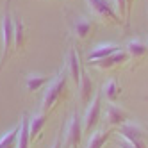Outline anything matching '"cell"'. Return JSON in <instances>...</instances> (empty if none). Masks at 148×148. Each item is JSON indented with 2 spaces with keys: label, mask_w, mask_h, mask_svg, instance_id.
Here are the masks:
<instances>
[{
  "label": "cell",
  "mask_w": 148,
  "mask_h": 148,
  "mask_svg": "<svg viewBox=\"0 0 148 148\" xmlns=\"http://www.w3.org/2000/svg\"><path fill=\"white\" fill-rule=\"evenodd\" d=\"M68 79H70V73H68V68L64 66L48 82V88L43 95V100H41V112L48 114V111L54 109V105L57 102L68 97Z\"/></svg>",
  "instance_id": "1"
},
{
  "label": "cell",
  "mask_w": 148,
  "mask_h": 148,
  "mask_svg": "<svg viewBox=\"0 0 148 148\" xmlns=\"http://www.w3.org/2000/svg\"><path fill=\"white\" fill-rule=\"evenodd\" d=\"M13 48H14V20H13L11 13H9V9H5L4 18H2V56H0V70L7 62Z\"/></svg>",
  "instance_id": "2"
},
{
  "label": "cell",
  "mask_w": 148,
  "mask_h": 148,
  "mask_svg": "<svg viewBox=\"0 0 148 148\" xmlns=\"http://www.w3.org/2000/svg\"><path fill=\"white\" fill-rule=\"evenodd\" d=\"M91 13L97 16L98 20H103V22H111L114 25H120L123 23V20L118 16V13H116L114 5L109 2V0H86Z\"/></svg>",
  "instance_id": "3"
},
{
  "label": "cell",
  "mask_w": 148,
  "mask_h": 148,
  "mask_svg": "<svg viewBox=\"0 0 148 148\" xmlns=\"http://www.w3.org/2000/svg\"><path fill=\"white\" fill-rule=\"evenodd\" d=\"M100 114H102V91H97V95L93 97L89 102L86 114L82 118V127H84V134H91L95 130V127L100 121Z\"/></svg>",
  "instance_id": "4"
},
{
  "label": "cell",
  "mask_w": 148,
  "mask_h": 148,
  "mask_svg": "<svg viewBox=\"0 0 148 148\" xmlns=\"http://www.w3.org/2000/svg\"><path fill=\"white\" fill-rule=\"evenodd\" d=\"M118 134L123 137V141L130 143L134 148H148L146 134L143 127H139L137 123H123L121 127H118Z\"/></svg>",
  "instance_id": "5"
},
{
  "label": "cell",
  "mask_w": 148,
  "mask_h": 148,
  "mask_svg": "<svg viewBox=\"0 0 148 148\" xmlns=\"http://www.w3.org/2000/svg\"><path fill=\"white\" fill-rule=\"evenodd\" d=\"M84 127H82V118L79 112H73L66 127V139H64V148H77L82 141Z\"/></svg>",
  "instance_id": "6"
},
{
  "label": "cell",
  "mask_w": 148,
  "mask_h": 148,
  "mask_svg": "<svg viewBox=\"0 0 148 148\" xmlns=\"http://www.w3.org/2000/svg\"><path fill=\"white\" fill-rule=\"evenodd\" d=\"M130 57L129 54H127V50H120V52H116V54L109 56V57H103V59H98V61H91L89 64L95 66V68H100V70H109L112 66H118V64H123V62H127Z\"/></svg>",
  "instance_id": "7"
},
{
  "label": "cell",
  "mask_w": 148,
  "mask_h": 148,
  "mask_svg": "<svg viewBox=\"0 0 148 148\" xmlns=\"http://www.w3.org/2000/svg\"><path fill=\"white\" fill-rule=\"evenodd\" d=\"M79 91H80V103L86 107V105H89L91 98L97 95V91H95V84L91 82V79L88 77V73L82 70L80 73V82H79Z\"/></svg>",
  "instance_id": "8"
},
{
  "label": "cell",
  "mask_w": 148,
  "mask_h": 148,
  "mask_svg": "<svg viewBox=\"0 0 148 148\" xmlns=\"http://www.w3.org/2000/svg\"><path fill=\"white\" fill-rule=\"evenodd\" d=\"M105 118H107V123L112 125V127H121L123 123H127L129 120V112H127L123 107L120 105H107V109H105Z\"/></svg>",
  "instance_id": "9"
},
{
  "label": "cell",
  "mask_w": 148,
  "mask_h": 148,
  "mask_svg": "<svg viewBox=\"0 0 148 148\" xmlns=\"http://www.w3.org/2000/svg\"><path fill=\"white\" fill-rule=\"evenodd\" d=\"M121 47L116 45V43H103V45H98L95 47L89 54H88V61H98V59H103V57H109L112 54H116V52H120Z\"/></svg>",
  "instance_id": "10"
},
{
  "label": "cell",
  "mask_w": 148,
  "mask_h": 148,
  "mask_svg": "<svg viewBox=\"0 0 148 148\" xmlns=\"http://www.w3.org/2000/svg\"><path fill=\"white\" fill-rule=\"evenodd\" d=\"M47 112H36V114H32L29 118V136H30V141H34V139H38L39 137V134H41V130H43V127H45V123H47Z\"/></svg>",
  "instance_id": "11"
},
{
  "label": "cell",
  "mask_w": 148,
  "mask_h": 148,
  "mask_svg": "<svg viewBox=\"0 0 148 148\" xmlns=\"http://www.w3.org/2000/svg\"><path fill=\"white\" fill-rule=\"evenodd\" d=\"M125 50H127V54H129V57L134 59V61H143L148 56V45L143 43V41H139V39L129 41Z\"/></svg>",
  "instance_id": "12"
},
{
  "label": "cell",
  "mask_w": 148,
  "mask_h": 148,
  "mask_svg": "<svg viewBox=\"0 0 148 148\" xmlns=\"http://www.w3.org/2000/svg\"><path fill=\"white\" fill-rule=\"evenodd\" d=\"M95 30V22L91 18H79L75 23H73V32L79 39H88L91 36V32Z\"/></svg>",
  "instance_id": "13"
},
{
  "label": "cell",
  "mask_w": 148,
  "mask_h": 148,
  "mask_svg": "<svg viewBox=\"0 0 148 148\" xmlns=\"http://www.w3.org/2000/svg\"><path fill=\"white\" fill-rule=\"evenodd\" d=\"M66 68H68L70 79L73 80V84L79 86L82 70H80V64H79V57H77V54H75V50H73V48H70V52H68V66Z\"/></svg>",
  "instance_id": "14"
},
{
  "label": "cell",
  "mask_w": 148,
  "mask_h": 148,
  "mask_svg": "<svg viewBox=\"0 0 148 148\" xmlns=\"http://www.w3.org/2000/svg\"><path fill=\"white\" fill-rule=\"evenodd\" d=\"M20 132H18V139H16V148H29L30 145V136H29V118L23 112L20 116Z\"/></svg>",
  "instance_id": "15"
},
{
  "label": "cell",
  "mask_w": 148,
  "mask_h": 148,
  "mask_svg": "<svg viewBox=\"0 0 148 148\" xmlns=\"http://www.w3.org/2000/svg\"><path fill=\"white\" fill-rule=\"evenodd\" d=\"M116 130L114 129H109V130H100V132H93L89 141H88V146L86 148H102L105 143H107V139L114 134Z\"/></svg>",
  "instance_id": "16"
},
{
  "label": "cell",
  "mask_w": 148,
  "mask_h": 148,
  "mask_svg": "<svg viewBox=\"0 0 148 148\" xmlns=\"http://www.w3.org/2000/svg\"><path fill=\"white\" fill-rule=\"evenodd\" d=\"M14 20V48L16 50H23V47H25V25H23V22H22V18L20 16H16V18H13Z\"/></svg>",
  "instance_id": "17"
},
{
  "label": "cell",
  "mask_w": 148,
  "mask_h": 148,
  "mask_svg": "<svg viewBox=\"0 0 148 148\" xmlns=\"http://www.w3.org/2000/svg\"><path fill=\"white\" fill-rule=\"evenodd\" d=\"M102 95H103V97L107 98L109 102H114L116 98H120V95H121V88H120L118 80H116V79H111V80L103 86Z\"/></svg>",
  "instance_id": "18"
},
{
  "label": "cell",
  "mask_w": 148,
  "mask_h": 148,
  "mask_svg": "<svg viewBox=\"0 0 148 148\" xmlns=\"http://www.w3.org/2000/svg\"><path fill=\"white\" fill-rule=\"evenodd\" d=\"M18 132H20V125L13 127L9 132H5L2 137H0V148H16Z\"/></svg>",
  "instance_id": "19"
},
{
  "label": "cell",
  "mask_w": 148,
  "mask_h": 148,
  "mask_svg": "<svg viewBox=\"0 0 148 148\" xmlns=\"http://www.w3.org/2000/svg\"><path fill=\"white\" fill-rule=\"evenodd\" d=\"M48 82H50V77H45V75H27V80H25L29 91H38Z\"/></svg>",
  "instance_id": "20"
},
{
  "label": "cell",
  "mask_w": 148,
  "mask_h": 148,
  "mask_svg": "<svg viewBox=\"0 0 148 148\" xmlns=\"http://www.w3.org/2000/svg\"><path fill=\"white\" fill-rule=\"evenodd\" d=\"M114 9L118 13V16L127 23V0H114Z\"/></svg>",
  "instance_id": "21"
},
{
  "label": "cell",
  "mask_w": 148,
  "mask_h": 148,
  "mask_svg": "<svg viewBox=\"0 0 148 148\" xmlns=\"http://www.w3.org/2000/svg\"><path fill=\"white\" fill-rule=\"evenodd\" d=\"M134 7V0H127V22L130 20V11Z\"/></svg>",
  "instance_id": "22"
},
{
  "label": "cell",
  "mask_w": 148,
  "mask_h": 148,
  "mask_svg": "<svg viewBox=\"0 0 148 148\" xmlns=\"http://www.w3.org/2000/svg\"><path fill=\"white\" fill-rule=\"evenodd\" d=\"M120 148H134L130 143H127V141H120Z\"/></svg>",
  "instance_id": "23"
},
{
  "label": "cell",
  "mask_w": 148,
  "mask_h": 148,
  "mask_svg": "<svg viewBox=\"0 0 148 148\" xmlns=\"http://www.w3.org/2000/svg\"><path fill=\"white\" fill-rule=\"evenodd\" d=\"M52 148H61V139L57 137V139L54 141V145H52Z\"/></svg>",
  "instance_id": "24"
}]
</instances>
